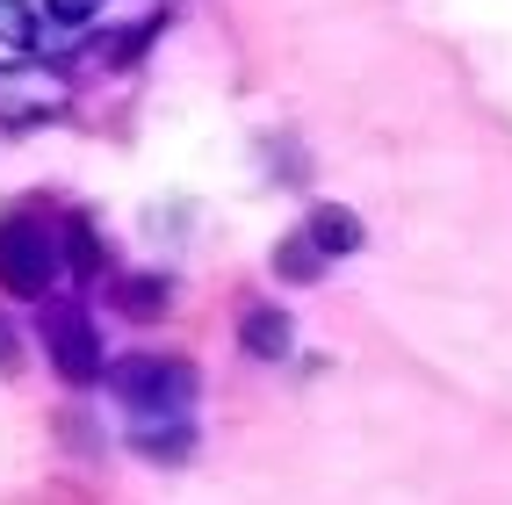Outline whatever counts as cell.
<instances>
[{"label": "cell", "mask_w": 512, "mask_h": 505, "mask_svg": "<svg viewBox=\"0 0 512 505\" xmlns=\"http://www.w3.org/2000/svg\"><path fill=\"white\" fill-rule=\"evenodd\" d=\"M15 361H22V347H15V332H8V318H0V376H15Z\"/></svg>", "instance_id": "cell-13"}, {"label": "cell", "mask_w": 512, "mask_h": 505, "mask_svg": "<svg viewBox=\"0 0 512 505\" xmlns=\"http://www.w3.org/2000/svg\"><path fill=\"white\" fill-rule=\"evenodd\" d=\"M238 347H246L253 361H282L296 347V332H289V311H275V303H253L246 318H238Z\"/></svg>", "instance_id": "cell-5"}, {"label": "cell", "mask_w": 512, "mask_h": 505, "mask_svg": "<svg viewBox=\"0 0 512 505\" xmlns=\"http://www.w3.org/2000/svg\"><path fill=\"white\" fill-rule=\"evenodd\" d=\"M303 231H311V246H318L325 260H347V253H361V217H354V210H339V202L311 210V217H303Z\"/></svg>", "instance_id": "cell-6"}, {"label": "cell", "mask_w": 512, "mask_h": 505, "mask_svg": "<svg viewBox=\"0 0 512 505\" xmlns=\"http://www.w3.org/2000/svg\"><path fill=\"white\" fill-rule=\"evenodd\" d=\"M65 267H73V275H101V253H94V231H87V217H73V224H65Z\"/></svg>", "instance_id": "cell-10"}, {"label": "cell", "mask_w": 512, "mask_h": 505, "mask_svg": "<svg viewBox=\"0 0 512 505\" xmlns=\"http://www.w3.org/2000/svg\"><path fill=\"white\" fill-rule=\"evenodd\" d=\"M275 267H282V282H318L332 260L311 246V231H296V239H282V246H275Z\"/></svg>", "instance_id": "cell-8"}, {"label": "cell", "mask_w": 512, "mask_h": 505, "mask_svg": "<svg viewBox=\"0 0 512 505\" xmlns=\"http://www.w3.org/2000/svg\"><path fill=\"white\" fill-rule=\"evenodd\" d=\"M44 354H51V368H58L65 383H101V376H109L101 325H94L87 311H58V318L44 325Z\"/></svg>", "instance_id": "cell-4"}, {"label": "cell", "mask_w": 512, "mask_h": 505, "mask_svg": "<svg viewBox=\"0 0 512 505\" xmlns=\"http://www.w3.org/2000/svg\"><path fill=\"white\" fill-rule=\"evenodd\" d=\"M65 275V231L37 210L0 217V289L8 296H51Z\"/></svg>", "instance_id": "cell-2"}, {"label": "cell", "mask_w": 512, "mask_h": 505, "mask_svg": "<svg viewBox=\"0 0 512 505\" xmlns=\"http://www.w3.org/2000/svg\"><path fill=\"white\" fill-rule=\"evenodd\" d=\"M130 441H138V455H152V462H188L195 455V419L188 426H138Z\"/></svg>", "instance_id": "cell-7"}, {"label": "cell", "mask_w": 512, "mask_h": 505, "mask_svg": "<svg viewBox=\"0 0 512 505\" xmlns=\"http://www.w3.org/2000/svg\"><path fill=\"white\" fill-rule=\"evenodd\" d=\"M0 51H8V58L37 51V15H29L22 0H0Z\"/></svg>", "instance_id": "cell-9"}, {"label": "cell", "mask_w": 512, "mask_h": 505, "mask_svg": "<svg viewBox=\"0 0 512 505\" xmlns=\"http://www.w3.org/2000/svg\"><path fill=\"white\" fill-rule=\"evenodd\" d=\"M73 109V87H65L58 65L44 58H0V123L22 130V123H58Z\"/></svg>", "instance_id": "cell-3"}, {"label": "cell", "mask_w": 512, "mask_h": 505, "mask_svg": "<svg viewBox=\"0 0 512 505\" xmlns=\"http://www.w3.org/2000/svg\"><path fill=\"white\" fill-rule=\"evenodd\" d=\"M109 397L130 412V433L138 426H188L195 419V368L174 354H130L109 368Z\"/></svg>", "instance_id": "cell-1"}, {"label": "cell", "mask_w": 512, "mask_h": 505, "mask_svg": "<svg viewBox=\"0 0 512 505\" xmlns=\"http://www.w3.org/2000/svg\"><path fill=\"white\" fill-rule=\"evenodd\" d=\"M123 303H130V311H152V303H166V282H130Z\"/></svg>", "instance_id": "cell-12"}, {"label": "cell", "mask_w": 512, "mask_h": 505, "mask_svg": "<svg viewBox=\"0 0 512 505\" xmlns=\"http://www.w3.org/2000/svg\"><path fill=\"white\" fill-rule=\"evenodd\" d=\"M101 8H109V0H44V15H51V22H65V29H80V22H94Z\"/></svg>", "instance_id": "cell-11"}]
</instances>
